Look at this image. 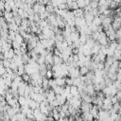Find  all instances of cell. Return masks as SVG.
Wrapping results in <instances>:
<instances>
[{
  "instance_id": "obj_21",
  "label": "cell",
  "mask_w": 121,
  "mask_h": 121,
  "mask_svg": "<svg viewBox=\"0 0 121 121\" xmlns=\"http://www.w3.org/2000/svg\"><path fill=\"white\" fill-rule=\"evenodd\" d=\"M40 8H41V4H39V3H35V4L32 6V9L34 10L35 13H39Z\"/></svg>"
},
{
  "instance_id": "obj_28",
  "label": "cell",
  "mask_w": 121,
  "mask_h": 121,
  "mask_svg": "<svg viewBox=\"0 0 121 121\" xmlns=\"http://www.w3.org/2000/svg\"><path fill=\"white\" fill-rule=\"evenodd\" d=\"M45 78H48V79H51L53 78V71L51 69H47L46 71V75H45Z\"/></svg>"
},
{
  "instance_id": "obj_5",
  "label": "cell",
  "mask_w": 121,
  "mask_h": 121,
  "mask_svg": "<svg viewBox=\"0 0 121 121\" xmlns=\"http://www.w3.org/2000/svg\"><path fill=\"white\" fill-rule=\"evenodd\" d=\"M11 60H12L17 66H20V65H23V64H24V63H23V60H22V56H17V55H15Z\"/></svg>"
},
{
  "instance_id": "obj_22",
  "label": "cell",
  "mask_w": 121,
  "mask_h": 121,
  "mask_svg": "<svg viewBox=\"0 0 121 121\" xmlns=\"http://www.w3.org/2000/svg\"><path fill=\"white\" fill-rule=\"evenodd\" d=\"M14 56H15V53H14V49H13V48H10V49L8 51V59H9V60H12Z\"/></svg>"
},
{
  "instance_id": "obj_34",
  "label": "cell",
  "mask_w": 121,
  "mask_h": 121,
  "mask_svg": "<svg viewBox=\"0 0 121 121\" xmlns=\"http://www.w3.org/2000/svg\"><path fill=\"white\" fill-rule=\"evenodd\" d=\"M2 67H4V66H3V61L0 60V68H2Z\"/></svg>"
},
{
  "instance_id": "obj_38",
  "label": "cell",
  "mask_w": 121,
  "mask_h": 121,
  "mask_svg": "<svg viewBox=\"0 0 121 121\" xmlns=\"http://www.w3.org/2000/svg\"><path fill=\"white\" fill-rule=\"evenodd\" d=\"M1 77H2V75H1V74H0V78H1Z\"/></svg>"
},
{
  "instance_id": "obj_3",
  "label": "cell",
  "mask_w": 121,
  "mask_h": 121,
  "mask_svg": "<svg viewBox=\"0 0 121 121\" xmlns=\"http://www.w3.org/2000/svg\"><path fill=\"white\" fill-rule=\"evenodd\" d=\"M81 118L83 119V121H93L95 118L94 116L90 113V112H82L81 113Z\"/></svg>"
},
{
  "instance_id": "obj_35",
  "label": "cell",
  "mask_w": 121,
  "mask_h": 121,
  "mask_svg": "<svg viewBox=\"0 0 121 121\" xmlns=\"http://www.w3.org/2000/svg\"><path fill=\"white\" fill-rule=\"evenodd\" d=\"M1 17H3V11L0 10V18H1Z\"/></svg>"
},
{
  "instance_id": "obj_9",
  "label": "cell",
  "mask_w": 121,
  "mask_h": 121,
  "mask_svg": "<svg viewBox=\"0 0 121 121\" xmlns=\"http://www.w3.org/2000/svg\"><path fill=\"white\" fill-rule=\"evenodd\" d=\"M55 80H56V83L58 86H63L64 87L66 85L65 78H55Z\"/></svg>"
},
{
  "instance_id": "obj_16",
  "label": "cell",
  "mask_w": 121,
  "mask_h": 121,
  "mask_svg": "<svg viewBox=\"0 0 121 121\" xmlns=\"http://www.w3.org/2000/svg\"><path fill=\"white\" fill-rule=\"evenodd\" d=\"M26 72H25V64H23V65H20V66H18V70H17V75L18 76H23L24 74H25Z\"/></svg>"
},
{
  "instance_id": "obj_20",
  "label": "cell",
  "mask_w": 121,
  "mask_h": 121,
  "mask_svg": "<svg viewBox=\"0 0 121 121\" xmlns=\"http://www.w3.org/2000/svg\"><path fill=\"white\" fill-rule=\"evenodd\" d=\"M93 23L95 25V26H101V24H102V21H101V19L99 18V16H95V18H94V21H93Z\"/></svg>"
},
{
  "instance_id": "obj_8",
  "label": "cell",
  "mask_w": 121,
  "mask_h": 121,
  "mask_svg": "<svg viewBox=\"0 0 121 121\" xmlns=\"http://www.w3.org/2000/svg\"><path fill=\"white\" fill-rule=\"evenodd\" d=\"M8 25H9V30H13V31H15V32L18 33V31H19V26L15 22L14 23H9Z\"/></svg>"
},
{
  "instance_id": "obj_37",
  "label": "cell",
  "mask_w": 121,
  "mask_h": 121,
  "mask_svg": "<svg viewBox=\"0 0 121 121\" xmlns=\"http://www.w3.org/2000/svg\"><path fill=\"white\" fill-rule=\"evenodd\" d=\"M14 1H15V2H16V1H19V0H14Z\"/></svg>"
},
{
  "instance_id": "obj_19",
  "label": "cell",
  "mask_w": 121,
  "mask_h": 121,
  "mask_svg": "<svg viewBox=\"0 0 121 121\" xmlns=\"http://www.w3.org/2000/svg\"><path fill=\"white\" fill-rule=\"evenodd\" d=\"M37 63H38L39 65L45 63V56L40 55V56H39V58H38V60H37Z\"/></svg>"
},
{
  "instance_id": "obj_6",
  "label": "cell",
  "mask_w": 121,
  "mask_h": 121,
  "mask_svg": "<svg viewBox=\"0 0 121 121\" xmlns=\"http://www.w3.org/2000/svg\"><path fill=\"white\" fill-rule=\"evenodd\" d=\"M8 105L10 106L11 108H15V107L20 106L19 103H18V98H15V97H13V98H11L10 100H9V101H8Z\"/></svg>"
},
{
  "instance_id": "obj_32",
  "label": "cell",
  "mask_w": 121,
  "mask_h": 121,
  "mask_svg": "<svg viewBox=\"0 0 121 121\" xmlns=\"http://www.w3.org/2000/svg\"><path fill=\"white\" fill-rule=\"evenodd\" d=\"M58 8H59V9H67L68 7H67V4H66V3H63V4L59 5Z\"/></svg>"
},
{
  "instance_id": "obj_36",
  "label": "cell",
  "mask_w": 121,
  "mask_h": 121,
  "mask_svg": "<svg viewBox=\"0 0 121 121\" xmlns=\"http://www.w3.org/2000/svg\"><path fill=\"white\" fill-rule=\"evenodd\" d=\"M93 121H100V120H98V119H94Z\"/></svg>"
},
{
  "instance_id": "obj_18",
  "label": "cell",
  "mask_w": 121,
  "mask_h": 121,
  "mask_svg": "<svg viewBox=\"0 0 121 121\" xmlns=\"http://www.w3.org/2000/svg\"><path fill=\"white\" fill-rule=\"evenodd\" d=\"M14 41H16V42H17V43H19L20 44H22V43L25 42L24 38H23L19 33H17V34H16V36H15V40H14Z\"/></svg>"
},
{
  "instance_id": "obj_2",
  "label": "cell",
  "mask_w": 121,
  "mask_h": 121,
  "mask_svg": "<svg viewBox=\"0 0 121 121\" xmlns=\"http://www.w3.org/2000/svg\"><path fill=\"white\" fill-rule=\"evenodd\" d=\"M85 91L87 93V95L93 96L95 95V87H94V84H88L85 86Z\"/></svg>"
},
{
  "instance_id": "obj_33",
  "label": "cell",
  "mask_w": 121,
  "mask_h": 121,
  "mask_svg": "<svg viewBox=\"0 0 121 121\" xmlns=\"http://www.w3.org/2000/svg\"><path fill=\"white\" fill-rule=\"evenodd\" d=\"M6 93H7V91H5L3 88H1V87H0V95H2V96H4V97H5Z\"/></svg>"
},
{
  "instance_id": "obj_25",
  "label": "cell",
  "mask_w": 121,
  "mask_h": 121,
  "mask_svg": "<svg viewBox=\"0 0 121 121\" xmlns=\"http://www.w3.org/2000/svg\"><path fill=\"white\" fill-rule=\"evenodd\" d=\"M16 34H17V32L13 31V30H9V38L10 40L14 41V40H15V36H16Z\"/></svg>"
},
{
  "instance_id": "obj_29",
  "label": "cell",
  "mask_w": 121,
  "mask_h": 121,
  "mask_svg": "<svg viewBox=\"0 0 121 121\" xmlns=\"http://www.w3.org/2000/svg\"><path fill=\"white\" fill-rule=\"evenodd\" d=\"M11 46L13 49H20L21 47V44L19 43H17L16 41H12V43H11Z\"/></svg>"
},
{
  "instance_id": "obj_31",
  "label": "cell",
  "mask_w": 121,
  "mask_h": 121,
  "mask_svg": "<svg viewBox=\"0 0 121 121\" xmlns=\"http://www.w3.org/2000/svg\"><path fill=\"white\" fill-rule=\"evenodd\" d=\"M77 3H78V6L79 9H84L85 7V3H84V0H76Z\"/></svg>"
},
{
  "instance_id": "obj_15",
  "label": "cell",
  "mask_w": 121,
  "mask_h": 121,
  "mask_svg": "<svg viewBox=\"0 0 121 121\" xmlns=\"http://www.w3.org/2000/svg\"><path fill=\"white\" fill-rule=\"evenodd\" d=\"M70 93L73 96H76L77 95H78V87L75 86V85H72L70 87Z\"/></svg>"
},
{
  "instance_id": "obj_11",
  "label": "cell",
  "mask_w": 121,
  "mask_h": 121,
  "mask_svg": "<svg viewBox=\"0 0 121 121\" xmlns=\"http://www.w3.org/2000/svg\"><path fill=\"white\" fill-rule=\"evenodd\" d=\"M53 60H54V65H60V64L63 63L62 59H61L60 56H56V55H54Z\"/></svg>"
},
{
  "instance_id": "obj_14",
  "label": "cell",
  "mask_w": 121,
  "mask_h": 121,
  "mask_svg": "<svg viewBox=\"0 0 121 121\" xmlns=\"http://www.w3.org/2000/svg\"><path fill=\"white\" fill-rule=\"evenodd\" d=\"M89 72H90V71H89V69H88L86 66L79 67V74H80V76H86Z\"/></svg>"
},
{
  "instance_id": "obj_39",
  "label": "cell",
  "mask_w": 121,
  "mask_h": 121,
  "mask_svg": "<svg viewBox=\"0 0 121 121\" xmlns=\"http://www.w3.org/2000/svg\"><path fill=\"white\" fill-rule=\"evenodd\" d=\"M5 121H10V120H5Z\"/></svg>"
},
{
  "instance_id": "obj_26",
  "label": "cell",
  "mask_w": 121,
  "mask_h": 121,
  "mask_svg": "<svg viewBox=\"0 0 121 121\" xmlns=\"http://www.w3.org/2000/svg\"><path fill=\"white\" fill-rule=\"evenodd\" d=\"M81 99H82V101H84V102H87V103H92V100H93V97H92L91 95H85L84 97H82Z\"/></svg>"
},
{
  "instance_id": "obj_24",
  "label": "cell",
  "mask_w": 121,
  "mask_h": 121,
  "mask_svg": "<svg viewBox=\"0 0 121 121\" xmlns=\"http://www.w3.org/2000/svg\"><path fill=\"white\" fill-rule=\"evenodd\" d=\"M54 9H55V8H54L52 5H46V6H45V10H46L47 12H49L50 14H51V13H54Z\"/></svg>"
},
{
  "instance_id": "obj_4",
  "label": "cell",
  "mask_w": 121,
  "mask_h": 121,
  "mask_svg": "<svg viewBox=\"0 0 121 121\" xmlns=\"http://www.w3.org/2000/svg\"><path fill=\"white\" fill-rule=\"evenodd\" d=\"M79 37H80V34H79L78 31H73V32H71V34H70V38H71V40H72L73 43L78 41V40H79Z\"/></svg>"
},
{
  "instance_id": "obj_40",
  "label": "cell",
  "mask_w": 121,
  "mask_h": 121,
  "mask_svg": "<svg viewBox=\"0 0 121 121\" xmlns=\"http://www.w3.org/2000/svg\"><path fill=\"white\" fill-rule=\"evenodd\" d=\"M0 1H1V0H0Z\"/></svg>"
},
{
  "instance_id": "obj_10",
  "label": "cell",
  "mask_w": 121,
  "mask_h": 121,
  "mask_svg": "<svg viewBox=\"0 0 121 121\" xmlns=\"http://www.w3.org/2000/svg\"><path fill=\"white\" fill-rule=\"evenodd\" d=\"M56 99L60 102V105H63L65 102H66V97L62 95H56Z\"/></svg>"
},
{
  "instance_id": "obj_27",
  "label": "cell",
  "mask_w": 121,
  "mask_h": 121,
  "mask_svg": "<svg viewBox=\"0 0 121 121\" xmlns=\"http://www.w3.org/2000/svg\"><path fill=\"white\" fill-rule=\"evenodd\" d=\"M90 7H91L92 9H97V8H98V1L91 0V2H90Z\"/></svg>"
},
{
  "instance_id": "obj_13",
  "label": "cell",
  "mask_w": 121,
  "mask_h": 121,
  "mask_svg": "<svg viewBox=\"0 0 121 121\" xmlns=\"http://www.w3.org/2000/svg\"><path fill=\"white\" fill-rule=\"evenodd\" d=\"M53 91L55 92L56 95H62L64 92V87L63 86H57L56 88L53 89Z\"/></svg>"
},
{
  "instance_id": "obj_1",
  "label": "cell",
  "mask_w": 121,
  "mask_h": 121,
  "mask_svg": "<svg viewBox=\"0 0 121 121\" xmlns=\"http://www.w3.org/2000/svg\"><path fill=\"white\" fill-rule=\"evenodd\" d=\"M92 107H93L92 103H87V102L82 101L81 106H80V111L81 112H90V110L92 109Z\"/></svg>"
},
{
  "instance_id": "obj_7",
  "label": "cell",
  "mask_w": 121,
  "mask_h": 121,
  "mask_svg": "<svg viewBox=\"0 0 121 121\" xmlns=\"http://www.w3.org/2000/svg\"><path fill=\"white\" fill-rule=\"evenodd\" d=\"M73 13L75 15L76 18H79V17H84L83 14H84V10L83 9H75L73 10Z\"/></svg>"
},
{
  "instance_id": "obj_30",
  "label": "cell",
  "mask_w": 121,
  "mask_h": 121,
  "mask_svg": "<svg viewBox=\"0 0 121 121\" xmlns=\"http://www.w3.org/2000/svg\"><path fill=\"white\" fill-rule=\"evenodd\" d=\"M22 78H23V81H25V82H29V80H30V76L29 75H27L26 73H25L23 76H22Z\"/></svg>"
},
{
  "instance_id": "obj_17",
  "label": "cell",
  "mask_w": 121,
  "mask_h": 121,
  "mask_svg": "<svg viewBox=\"0 0 121 121\" xmlns=\"http://www.w3.org/2000/svg\"><path fill=\"white\" fill-rule=\"evenodd\" d=\"M2 61H3V66L5 68H9L10 63H11V60H9V59H4Z\"/></svg>"
},
{
  "instance_id": "obj_12",
  "label": "cell",
  "mask_w": 121,
  "mask_h": 121,
  "mask_svg": "<svg viewBox=\"0 0 121 121\" xmlns=\"http://www.w3.org/2000/svg\"><path fill=\"white\" fill-rule=\"evenodd\" d=\"M18 103L20 106H25V105H27V102H26V97L23 96V95H19L18 97Z\"/></svg>"
},
{
  "instance_id": "obj_23",
  "label": "cell",
  "mask_w": 121,
  "mask_h": 121,
  "mask_svg": "<svg viewBox=\"0 0 121 121\" xmlns=\"http://www.w3.org/2000/svg\"><path fill=\"white\" fill-rule=\"evenodd\" d=\"M58 85H57V83H56V80H55V78L53 79V78H51V79H49V88L50 89H54V88H56Z\"/></svg>"
}]
</instances>
